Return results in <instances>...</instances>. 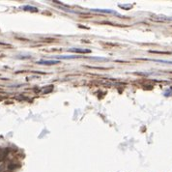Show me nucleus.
Wrapping results in <instances>:
<instances>
[{
    "label": "nucleus",
    "mask_w": 172,
    "mask_h": 172,
    "mask_svg": "<svg viewBox=\"0 0 172 172\" xmlns=\"http://www.w3.org/2000/svg\"><path fill=\"white\" fill-rule=\"evenodd\" d=\"M37 63L40 65H54V64H58L59 61L58 60H41Z\"/></svg>",
    "instance_id": "nucleus-1"
},
{
    "label": "nucleus",
    "mask_w": 172,
    "mask_h": 172,
    "mask_svg": "<svg viewBox=\"0 0 172 172\" xmlns=\"http://www.w3.org/2000/svg\"><path fill=\"white\" fill-rule=\"evenodd\" d=\"M24 10H32L33 12H36L37 9L36 8H33V7H30V6H25V7H23Z\"/></svg>",
    "instance_id": "nucleus-2"
},
{
    "label": "nucleus",
    "mask_w": 172,
    "mask_h": 172,
    "mask_svg": "<svg viewBox=\"0 0 172 172\" xmlns=\"http://www.w3.org/2000/svg\"><path fill=\"white\" fill-rule=\"evenodd\" d=\"M154 61L161 62V63H167V64H172V61H165V60H154Z\"/></svg>",
    "instance_id": "nucleus-3"
}]
</instances>
